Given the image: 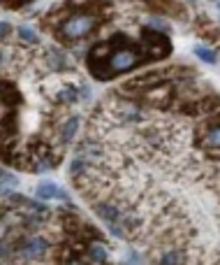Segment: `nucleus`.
<instances>
[{
  "label": "nucleus",
  "instance_id": "obj_9",
  "mask_svg": "<svg viewBox=\"0 0 220 265\" xmlns=\"http://www.w3.org/2000/svg\"><path fill=\"white\" fill-rule=\"evenodd\" d=\"M195 56L200 60H204V63H211V65L218 60V54H215L213 49H209V47H204V45H197L195 47Z\"/></svg>",
  "mask_w": 220,
  "mask_h": 265
},
{
  "label": "nucleus",
  "instance_id": "obj_3",
  "mask_svg": "<svg viewBox=\"0 0 220 265\" xmlns=\"http://www.w3.org/2000/svg\"><path fill=\"white\" fill-rule=\"evenodd\" d=\"M141 37H144V56L146 58H162V56H167L172 51L169 37L158 33V30L144 28Z\"/></svg>",
  "mask_w": 220,
  "mask_h": 265
},
{
  "label": "nucleus",
  "instance_id": "obj_4",
  "mask_svg": "<svg viewBox=\"0 0 220 265\" xmlns=\"http://www.w3.org/2000/svg\"><path fill=\"white\" fill-rule=\"evenodd\" d=\"M46 249H49V242H46L44 237H30V240L21 247V254L30 260H40L42 256L46 254Z\"/></svg>",
  "mask_w": 220,
  "mask_h": 265
},
{
  "label": "nucleus",
  "instance_id": "obj_5",
  "mask_svg": "<svg viewBox=\"0 0 220 265\" xmlns=\"http://www.w3.org/2000/svg\"><path fill=\"white\" fill-rule=\"evenodd\" d=\"M37 198H42V200H51V198H56V200H67L65 191L60 189L58 184H54V181H42V184H37Z\"/></svg>",
  "mask_w": 220,
  "mask_h": 265
},
{
  "label": "nucleus",
  "instance_id": "obj_16",
  "mask_svg": "<svg viewBox=\"0 0 220 265\" xmlns=\"http://www.w3.org/2000/svg\"><path fill=\"white\" fill-rule=\"evenodd\" d=\"M65 265H86V263H81V260H77V258H72V260H67Z\"/></svg>",
  "mask_w": 220,
  "mask_h": 265
},
{
  "label": "nucleus",
  "instance_id": "obj_2",
  "mask_svg": "<svg viewBox=\"0 0 220 265\" xmlns=\"http://www.w3.org/2000/svg\"><path fill=\"white\" fill-rule=\"evenodd\" d=\"M97 26V16L90 14V12H77V14H70L63 24L58 26V33L63 40L67 42H77L84 40L86 35H90Z\"/></svg>",
  "mask_w": 220,
  "mask_h": 265
},
{
  "label": "nucleus",
  "instance_id": "obj_15",
  "mask_svg": "<svg viewBox=\"0 0 220 265\" xmlns=\"http://www.w3.org/2000/svg\"><path fill=\"white\" fill-rule=\"evenodd\" d=\"M10 30H12V26L7 24V21H0V40H5V37L10 35Z\"/></svg>",
  "mask_w": 220,
  "mask_h": 265
},
{
  "label": "nucleus",
  "instance_id": "obj_7",
  "mask_svg": "<svg viewBox=\"0 0 220 265\" xmlns=\"http://www.w3.org/2000/svg\"><path fill=\"white\" fill-rule=\"evenodd\" d=\"M202 145H204L206 149H218L220 151V124L211 126V128L206 130L204 137H202Z\"/></svg>",
  "mask_w": 220,
  "mask_h": 265
},
{
  "label": "nucleus",
  "instance_id": "obj_8",
  "mask_svg": "<svg viewBox=\"0 0 220 265\" xmlns=\"http://www.w3.org/2000/svg\"><path fill=\"white\" fill-rule=\"evenodd\" d=\"M0 95H3L5 103H19V98H21L16 86L10 84V81H0Z\"/></svg>",
  "mask_w": 220,
  "mask_h": 265
},
{
  "label": "nucleus",
  "instance_id": "obj_11",
  "mask_svg": "<svg viewBox=\"0 0 220 265\" xmlns=\"http://www.w3.org/2000/svg\"><path fill=\"white\" fill-rule=\"evenodd\" d=\"M181 260H183V254H181L179 249H172V251H167V254H162L160 265H179Z\"/></svg>",
  "mask_w": 220,
  "mask_h": 265
},
{
  "label": "nucleus",
  "instance_id": "obj_6",
  "mask_svg": "<svg viewBox=\"0 0 220 265\" xmlns=\"http://www.w3.org/2000/svg\"><path fill=\"white\" fill-rule=\"evenodd\" d=\"M86 256L90 258V263H107V258H109V254H107L105 244H100V242H90L88 249H86Z\"/></svg>",
  "mask_w": 220,
  "mask_h": 265
},
{
  "label": "nucleus",
  "instance_id": "obj_10",
  "mask_svg": "<svg viewBox=\"0 0 220 265\" xmlns=\"http://www.w3.org/2000/svg\"><path fill=\"white\" fill-rule=\"evenodd\" d=\"M77 128H79V119H77V116H70V119L65 121V126H63V140L70 142L72 137H75Z\"/></svg>",
  "mask_w": 220,
  "mask_h": 265
},
{
  "label": "nucleus",
  "instance_id": "obj_12",
  "mask_svg": "<svg viewBox=\"0 0 220 265\" xmlns=\"http://www.w3.org/2000/svg\"><path fill=\"white\" fill-rule=\"evenodd\" d=\"M19 37H21L23 42H28V45H35V42H37L35 30L28 28V26H21V28H19Z\"/></svg>",
  "mask_w": 220,
  "mask_h": 265
},
{
  "label": "nucleus",
  "instance_id": "obj_14",
  "mask_svg": "<svg viewBox=\"0 0 220 265\" xmlns=\"http://www.w3.org/2000/svg\"><path fill=\"white\" fill-rule=\"evenodd\" d=\"M60 98H63L65 103H75L77 100V91L75 89H65L63 93H60Z\"/></svg>",
  "mask_w": 220,
  "mask_h": 265
},
{
  "label": "nucleus",
  "instance_id": "obj_13",
  "mask_svg": "<svg viewBox=\"0 0 220 265\" xmlns=\"http://www.w3.org/2000/svg\"><path fill=\"white\" fill-rule=\"evenodd\" d=\"M84 168H86V163L81 158H77V160H72L70 172H72V175H79V172H84Z\"/></svg>",
  "mask_w": 220,
  "mask_h": 265
},
{
  "label": "nucleus",
  "instance_id": "obj_1",
  "mask_svg": "<svg viewBox=\"0 0 220 265\" xmlns=\"http://www.w3.org/2000/svg\"><path fill=\"white\" fill-rule=\"evenodd\" d=\"M139 63H141V56L137 54L135 49L125 47V49H114L102 63H93L90 65V72H93L97 79H109V77H116V75H120V72L132 70V68H137Z\"/></svg>",
  "mask_w": 220,
  "mask_h": 265
},
{
  "label": "nucleus",
  "instance_id": "obj_17",
  "mask_svg": "<svg viewBox=\"0 0 220 265\" xmlns=\"http://www.w3.org/2000/svg\"><path fill=\"white\" fill-rule=\"evenodd\" d=\"M218 10H220V3H218Z\"/></svg>",
  "mask_w": 220,
  "mask_h": 265
}]
</instances>
